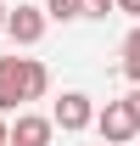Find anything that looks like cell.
Returning a JSON list of instances; mask_svg holds the SVG:
<instances>
[{
	"label": "cell",
	"mask_w": 140,
	"mask_h": 146,
	"mask_svg": "<svg viewBox=\"0 0 140 146\" xmlns=\"http://www.w3.org/2000/svg\"><path fill=\"white\" fill-rule=\"evenodd\" d=\"M95 101H90L84 90H62V101L51 107V118H56V129L62 135H79V129H95Z\"/></svg>",
	"instance_id": "6da1fadb"
},
{
	"label": "cell",
	"mask_w": 140,
	"mask_h": 146,
	"mask_svg": "<svg viewBox=\"0 0 140 146\" xmlns=\"http://www.w3.org/2000/svg\"><path fill=\"white\" fill-rule=\"evenodd\" d=\"M45 17L51 23H79L84 17V0H45Z\"/></svg>",
	"instance_id": "ba28073f"
},
{
	"label": "cell",
	"mask_w": 140,
	"mask_h": 146,
	"mask_svg": "<svg viewBox=\"0 0 140 146\" xmlns=\"http://www.w3.org/2000/svg\"><path fill=\"white\" fill-rule=\"evenodd\" d=\"M118 0H84V17H112Z\"/></svg>",
	"instance_id": "9c48e42d"
},
{
	"label": "cell",
	"mask_w": 140,
	"mask_h": 146,
	"mask_svg": "<svg viewBox=\"0 0 140 146\" xmlns=\"http://www.w3.org/2000/svg\"><path fill=\"white\" fill-rule=\"evenodd\" d=\"M56 135V118L45 112H17V124H11V146H51Z\"/></svg>",
	"instance_id": "277c9868"
},
{
	"label": "cell",
	"mask_w": 140,
	"mask_h": 146,
	"mask_svg": "<svg viewBox=\"0 0 140 146\" xmlns=\"http://www.w3.org/2000/svg\"><path fill=\"white\" fill-rule=\"evenodd\" d=\"M22 101V56H0V112Z\"/></svg>",
	"instance_id": "5b68a950"
},
{
	"label": "cell",
	"mask_w": 140,
	"mask_h": 146,
	"mask_svg": "<svg viewBox=\"0 0 140 146\" xmlns=\"http://www.w3.org/2000/svg\"><path fill=\"white\" fill-rule=\"evenodd\" d=\"M45 6H17L11 17H6V34H11V45H39L45 39Z\"/></svg>",
	"instance_id": "3957f363"
},
{
	"label": "cell",
	"mask_w": 140,
	"mask_h": 146,
	"mask_svg": "<svg viewBox=\"0 0 140 146\" xmlns=\"http://www.w3.org/2000/svg\"><path fill=\"white\" fill-rule=\"evenodd\" d=\"M95 129H101V146H123V141H135V135H140L129 101H106V107L95 112Z\"/></svg>",
	"instance_id": "7a4b0ae2"
},
{
	"label": "cell",
	"mask_w": 140,
	"mask_h": 146,
	"mask_svg": "<svg viewBox=\"0 0 140 146\" xmlns=\"http://www.w3.org/2000/svg\"><path fill=\"white\" fill-rule=\"evenodd\" d=\"M123 73H129V84H140V23L129 28V39H123Z\"/></svg>",
	"instance_id": "52a82bcc"
},
{
	"label": "cell",
	"mask_w": 140,
	"mask_h": 146,
	"mask_svg": "<svg viewBox=\"0 0 140 146\" xmlns=\"http://www.w3.org/2000/svg\"><path fill=\"white\" fill-rule=\"evenodd\" d=\"M0 146H11V124H6V112H0Z\"/></svg>",
	"instance_id": "7c38bea8"
},
{
	"label": "cell",
	"mask_w": 140,
	"mask_h": 146,
	"mask_svg": "<svg viewBox=\"0 0 140 146\" xmlns=\"http://www.w3.org/2000/svg\"><path fill=\"white\" fill-rule=\"evenodd\" d=\"M123 101H129V112H135V124H140V84H135L129 96H123Z\"/></svg>",
	"instance_id": "30bf717a"
},
{
	"label": "cell",
	"mask_w": 140,
	"mask_h": 146,
	"mask_svg": "<svg viewBox=\"0 0 140 146\" xmlns=\"http://www.w3.org/2000/svg\"><path fill=\"white\" fill-rule=\"evenodd\" d=\"M118 11L123 17H140V0H118Z\"/></svg>",
	"instance_id": "8fae6325"
},
{
	"label": "cell",
	"mask_w": 140,
	"mask_h": 146,
	"mask_svg": "<svg viewBox=\"0 0 140 146\" xmlns=\"http://www.w3.org/2000/svg\"><path fill=\"white\" fill-rule=\"evenodd\" d=\"M6 17H11V11H6V0H0V34H6Z\"/></svg>",
	"instance_id": "4fadbf2b"
},
{
	"label": "cell",
	"mask_w": 140,
	"mask_h": 146,
	"mask_svg": "<svg viewBox=\"0 0 140 146\" xmlns=\"http://www.w3.org/2000/svg\"><path fill=\"white\" fill-rule=\"evenodd\" d=\"M45 90H51V73H45V62L22 56V101H39Z\"/></svg>",
	"instance_id": "8992f818"
}]
</instances>
